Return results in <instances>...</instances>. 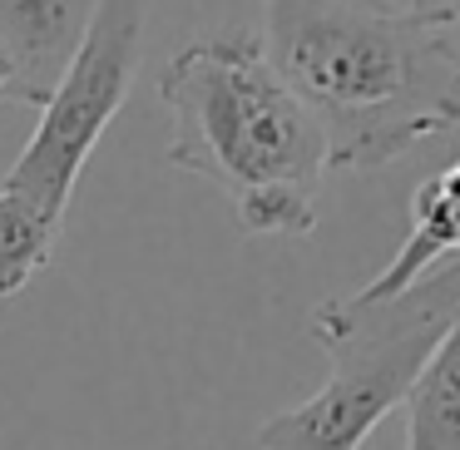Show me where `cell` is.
<instances>
[{
  "instance_id": "cell-11",
  "label": "cell",
  "mask_w": 460,
  "mask_h": 450,
  "mask_svg": "<svg viewBox=\"0 0 460 450\" xmlns=\"http://www.w3.org/2000/svg\"><path fill=\"white\" fill-rule=\"evenodd\" d=\"M341 5H357V11H396L391 0H341Z\"/></svg>"
},
{
  "instance_id": "cell-2",
  "label": "cell",
  "mask_w": 460,
  "mask_h": 450,
  "mask_svg": "<svg viewBox=\"0 0 460 450\" xmlns=\"http://www.w3.org/2000/svg\"><path fill=\"white\" fill-rule=\"evenodd\" d=\"M169 163L218 183L248 238H312L327 139L248 31L183 45L159 75Z\"/></svg>"
},
{
  "instance_id": "cell-3",
  "label": "cell",
  "mask_w": 460,
  "mask_h": 450,
  "mask_svg": "<svg viewBox=\"0 0 460 450\" xmlns=\"http://www.w3.org/2000/svg\"><path fill=\"white\" fill-rule=\"evenodd\" d=\"M460 317V262H446L396 297H332L312 307V337L332 376L312 401L262 420L258 450H361L411 396L416 376Z\"/></svg>"
},
{
  "instance_id": "cell-4",
  "label": "cell",
  "mask_w": 460,
  "mask_h": 450,
  "mask_svg": "<svg viewBox=\"0 0 460 450\" xmlns=\"http://www.w3.org/2000/svg\"><path fill=\"white\" fill-rule=\"evenodd\" d=\"M139 55H144V0H100L80 55L60 75L50 100L40 104V124H35L31 144L11 163L0 189L21 193L45 218L65 223L84 159L94 154L100 134L110 129V119L124 110V100L134 90Z\"/></svg>"
},
{
  "instance_id": "cell-5",
  "label": "cell",
  "mask_w": 460,
  "mask_h": 450,
  "mask_svg": "<svg viewBox=\"0 0 460 450\" xmlns=\"http://www.w3.org/2000/svg\"><path fill=\"white\" fill-rule=\"evenodd\" d=\"M100 0H0V40L21 70V104L40 110L90 35Z\"/></svg>"
},
{
  "instance_id": "cell-9",
  "label": "cell",
  "mask_w": 460,
  "mask_h": 450,
  "mask_svg": "<svg viewBox=\"0 0 460 450\" xmlns=\"http://www.w3.org/2000/svg\"><path fill=\"white\" fill-rule=\"evenodd\" d=\"M0 104H21V70L5 40H0Z\"/></svg>"
},
{
  "instance_id": "cell-12",
  "label": "cell",
  "mask_w": 460,
  "mask_h": 450,
  "mask_svg": "<svg viewBox=\"0 0 460 450\" xmlns=\"http://www.w3.org/2000/svg\"><path fill=\"white\" fill-rule=\"evenodd\" d=\"M456 169H460V159H456Z\"/></svg>"
},
{
  "instance_id": "cell-7",
  "label": "cell",
  "mask_w": 460,
  "mask_h": 450,
  "mask_svg": "<svg viewBox=\"0 0 460 450\" xmlns=\"http://www.w3.org/2000/svg\"><path fill=\"white\" fill-rule=\"evenodd\" d=\"M406 450H460V317L406 396Z\"/></svg>"
},
{
  "instance_id": "cell-1",
  "label": "cell",
  "mask_w": 460,
  "mask_h": 450,
  "mask_svg": "<svg viewBox=\"0 0 460 450\" xmlns=\"http://www.w3.org/2000/svg\"><path fill=\"white\" fill-rule=\"evenodd\" d=\"M262 55L327 139V169L371 173L460 124V45L420 11L268 0Z\"/></svg>"
},
{
  "instance_id": "cell-8",
  "label": "cell",
  "mask_w": 460,
  "mask_h": 450,
  "mask_svg": "<svg viewBox=\"0 0 460 450\" xmlns=\"http://www.w3.org/2000/svg\"><path fill=\"white\" fill-rule=\"evenodd\" d=\"M55 238H60V223L45 218L21 193L0 189V297H15L50 262Z\"/></svg>"
},
{
  "instance_id": "cell-10",
  "label": "cell",
  "mask_w": 460,
  "mask_h": 450,
  "mask_svg": "<svg viewBox=\"0 0 460 450\" xmlns=\"http://www.w3.org/2000/svg\"><path fill=\"white\" fill-rule=\"evenodd\" d=\"M411 11H420V15H436V21L456 25V21H460V0H411Z\"/></svg>"
},
{
  "instance_id": "cell-6",
  "label": "cell",
  "mask_w": 460,
  "mask_h": 450,
  "mask_svg": "<svg viewBox=\"0 0 460 450\" xmlns=\"http://www.w3.org/2000/svg\"><path fill=\"white\" fill-rule=\"evenodd\" d=\"M446 262H460V169L430 173L411 199V233L401 243V252L351 297H396V292L416 287L420 278H430Z\"/></svg>"
}]
</instances>
